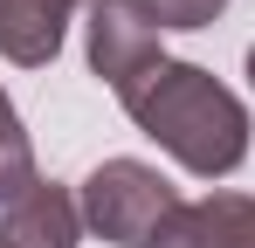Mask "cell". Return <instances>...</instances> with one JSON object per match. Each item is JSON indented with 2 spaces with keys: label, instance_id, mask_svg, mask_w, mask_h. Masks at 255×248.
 I'll return each instance as SVG.
<instances>
[{
  "label": "cell",
  "instance_id": "obj_1",
  "mask_svg": "<svg viewBox=\"0 0 255 248\" xmlns=\"http://www.w3.org/2000/svg\"><path fill=\"white\" fill-rule=\"evenodd\" d=\"M118 104L193 179H228L235 165L249 159V111H242V97L228 83H214L200 62H172L166 55L159 69H145L131 83Z\"/></svg>",
  "mask_w": 255,
  "mask_h": 248
},
{
  "label": "cell",
  "instance_id": "obj_2",
  "mask_svg": "<svg viewBox=\"0 0 255 248\" xmlns=\"http://www.w3.org/2000/svg\"><path fill=\"white\" fill-rule=\"evenodd\" d=\"M83 228L111 248H152V235L166 228V214L179 207L166 179L152 172L145 159H104L83 179Z\"/></svg>",
  "mask_w": 255,
  "mask_h": 248
},
{
  "label": "cell",
  "instance_id": "obj_3",
  "mask_svg": "<svg viewBox=\"0 0 255 248\" xmlns=\"http://www.w3.org/2000/svg\"><path fill=\"white\" fill-rule=\"evenodd\" d=\"M159 14L145 0H90V69L125 97L145 69H159Z\"/></svg>",
  "mask_w": 255,
  "mask_h": 248
},
{
  "label": "cell",
  "instance_id": "obj_4",
  "mask_svg": "<svg viewBox=\"0 0 255 248\" xmlns=\"http://www.w3.org/2000/svg\"><path fill=\"white\" fill-rule=\"evenodd\" d=\"M152 248H255V200L249 193H207V200H179Z\"/></svg>",
  "mask_w": 255,
  "mask_h": 248
},
{
  "label": "cell",
  "instance_id": "obj_5",
  "mask_svg": "<svg viewBox=\"0 0 255 248\" xmlns=\"http://www.w3.org/2000/svg\"><path fill=\"white\" fill-rule=\"evenodd\" d=\"M76 235H83V207L55 179H42L28 200L0 214V248H76Z\"/></svg>",
  "mask_w": 255,
  "mask_h": 248
},
{
  "label": "cell",
  "instance_id": "obj_6",
  "mask_svg": "<svg viewBox=\"0 0 255 248\" xmlns=\"http://www.w3.org/2000/svg\"><path fill=\"white\" fill-rule=\"evenodd\" d=\"M69 7L76 0H0V55L21 69H48L69 35Z\"/></svg>",
  "mask_w": 255,
  "mask_h": 248
},
{
  "label": "cell",
  "instance_id": "obj_7",
  "mask_svg": "<svg viewBox=\"0 0 255 248\" xmlns=\"http://www.w3.org/2000/svg\"><path fill=\"white\" fill-rule=\"evenodd\" d=\"M35 186H42V172H35V145H28V131H21L7 90H0V214H7L14 200H28Z\"/></svg>",
  "mask_w": 255,
  "mask_h": 248
},
{
  "label": "cell",
  "instance_id": "obj_8",
  "mask_svg": "<svg viewBox=\"0 0 255 248\" xmlns=\"http://www.w3.org/2000/svg\"><path fill=\"white\" fill-rule=\"evenodd\" d=\"M145 7L159 14V28H207V21H221L228 0H145Z\"/></svg>",
  "mask_w": 255,
  "mask_h": 248
},
{
  "label": "cell",
  "instance_id": "obj_9",
  "mask_svg": "<svg viewBox=\"0 0 255 248\" xmlns=\"http://www.w3.org/2000/svg\"><path fill=\"white\" fill-rule=\"evenodd\" d=\"M249 83H255V48H249Z\"/></svg>",
  "mask_w": 255,
  "mask_h": 248
},
{
  "label": "cell",
  "instance_id": "obj_10",
  "mask_svg": "<svg viewBox=\"0 0 255 248\" xmlns=\"http://www.w3.org/2000/svg\"><path fill=\"white\" fill-rule=\"evenodd\" d=\"M83 7H90V0H83Z\"/></svg>",
  "mask_w": 255,
  "mask_h": 248
}]
</instances>
